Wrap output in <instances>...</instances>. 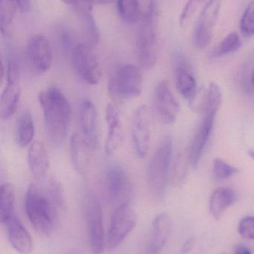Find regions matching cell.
I'll list each match as a JSON object with an SVG mask.
<instances>
[{"instance_id": "20", "label": "cell", "mask_w": 254, "mask_h": 254, "mask_svg": "<svg viewBox=\"0 0 254 254\" xmlns=\"http://www.w3.org/2000/svg\"><path fill=\"white\" fill-rule=\"evenodd\" d=\"M6 80L7 84L0 103V113L4 121L8 120L16 113L21 97L20 77H9Z\"/></svg>"}, {"instance_id": "34", "label": "cell", "mask_w": 254, "mask_h": 254, "mask_svg": "<svg viewBox=\"0 0 254 254\" xmlns=\"http://www.w3.org/2000/svg\"><path fill=\"white\" fill-rule=\"evenodd\" d=\"M238 231L243 238L254 240V216L243 218L239 223Z\"/></svg>"}, {"instance_id": "39", "label": "cell", "mask_w": 254, "mask_h": 254, "mask_svg": "<svg viewBox=\"0 0 254 254\" xmlns=\"http://www.w3.org/2000/svg\"><path fill=\"white\" fill-rule=\"evenodd\" d=\"M61 1H62L63 2L65 3V4H75V5H76L77 0H61Z\"/></svg>"}, {"instance_id": "14", "label": "cell", "mask_w": 254, "mask_h": 254, "mask_svg": "<svg viewBox=\"0 0 254 254\" xmlns=\"http://www.w3.org/2000/svg\"><path fill=\"white\" fill-rule=\"evenodd\" d=\"M105 185L108 196L112 201H120V204L129 201L131 180L128 173L122 167L113 165L107 169Z\"/></svg>"}, {"instance_id": "35", "label": "cell", "mask_w": 254, "mask_h": 254, "mask_svg": "<svg viewBox=\"0 0 254 254\" xmlns=\"http://www.w3.org/2000/svg\"><path fill=\"white\" fill-rule=\"evenodd\" d=\"M113 0H77L76 6H83L92 9L94 4H110Z\"/></svg>"}, {"instance_id": "21", "label": "cell", "mask_w": 254, "mask_h": 254, "mask_svg": "<svg viewBox=\"0 0 254 254\" xmlns=\"http://www.w3.org/2000/svg\"><path fill=\"white\" fill-rule=\"evenodd\" d=\"M70 149L73 167L81 174H85L90 165L92 148L82 134L74 133L70 139Z\"/></svg>"}, {"instance_id": "32", "label": "cell", "mask_w": 254, "mask_h": 254, "mask_svg": "<svg viewBox=\"0 0 254 254\" xmlns=\"http://www.w3.org/2000/svg\"><path fill=\"white\" fill-rule=\"evenodd\" d=\"M240 29L246 37L254 35V0L249 3L242 16Z\"/></svg>"}, {"instance_id": "6", "label": "cell", "mask_w": 254, "mask_h": 254, "mask_svg": "<svg viewBox=\"0 0 254 254\" xmlns=\"http://www.w3.org/2000/svg\"><path fill=\"white\" fill-rule=\"evenodd\" d=\"M137 224L135 210L129 201L119 204L112 215L110 227L106 236V249H117L132 232Z\"/></svg>"}, {"instance_id": "38", "label": "cell", "mask_w": 254, "mask_h": 254, "mask_svg": "<svg viewBox=\"0 0 254 254\" xmlns=\"http://www.w3.org/2000/svg\"><path fill=\"white\" fill-rule=\"evenodd\" d=\"M234 254H252L248 248L244 246H239L235 249Z\"/></svg>"}, {"instance_id": "15", "label": "cell", "mask_w": 254, "mask_h": 254, "mask_svg": "<svg viewBox=\"0 0 254 254\" xmlns=\"http://www.w3.org/2000/svg\"><path fill=\"white\" fill-rule=\"evenodd\" d=\"M105 120L108 126V132L104 143V152L107 155H114L122 146L124 132L120 113L113 103L108 104L106 107Z\"/></svg>"}, {"instance_id": "25", "label": "cell", "mask_w": 254, "mask_h": 254, "mask_svg": "<svg viewBox=\"0 0 254 254\" xmlns=\"http://www.w3.org/2000/svg\"><path fill=\"white\" fill-rule=\"evenodd\" d=\"M77 7L85 31L86 39L85 44L93 48L99 41L100 32L93 15L91 13L92 9L83 6H77Z\"/></svg>"}, {"instance_id": "13", "label": "cell", "mask_w": 254, "mask_h": 254, "mask_svg": "<svg viewBox=\"0 0 254 254\" xmlns=\"http://www.w3.org/2000/svg\"><path fill=\"white\" fill-rule=\"evenodd\" d=\"M79 120L81 134L92 150H95L99 141L98 115L95 104L87 98H85L80 103Z\"/></svg>"}, {"instance_id": "4", "label": "cell", "mask_w": 254, "mask_h": 254, "mask_svg": "<svg viewBox=\"0 0 254 254\" xmlns=\"http://www.w3.org/2000/svg\"><path fill=\"white\" fill-rule=\"evenodd\" d=\"M143 74L138 67L133 64L120 65L109 80V94L117 101L137 98L143 91Z\"/></svg>"}, {"instance_id": "26", "label": "cell", "mask_w": 254, "mask_h": 254, "mask_svg": "<svg viewBox=\"0 0 254 254\" xmlns=\"http://www.w3.org/2000/svg\"><path fill=\"white\" fill-rule=\"evenodd\" d=\"M119 17L125 23L134 25L140 22L143 17L139 0H116Z\"/></svg>"}, {"instance_id": "3", "label": "cell", "mask_w": 254, "mask_h": 254, "mask_svg": "<svg viewBox=\"0 0 254 254\" xmlns=\"http://www.w3.org/2000/svg\"><path fill=\"white\" fill-rule=\"evenodd\" d=\"M158 4L152 0L140 20L136 46L137 59L146 69L153 68L158 61Z\"/></svg>"}, {"instance_id": "33", "label": "cell", "mask_w": 254, "mask_h": 254, "mask_svg": "<svg viewBox=\"0 0 254 254\" xmlns=\"http://www.w3.org/2000/svg\"><path fill=\"white\" fill-rule=\"evenodd\" d=\"M187 159L184 154H180L177 156L173 170V180L174 183H178L184 179L187 171Z\"/></svg>"}, {"instance_id": "9", "label": "cell", "mask_w": 254, "mask_h": 254, "mask_svg": "<svg viewBox=\"0 0 254 254\" xmlns=\"http://www.w3.org/2000/svg\"><path fill=\"white\" fill-rule=\"evenodd\" d=\"M221 6L222 0H208L203 7L192 32V42L198 49H206L211 43Z\"/></svg>"}, {"instance_id": "42", "label": "cell", "mask_w": 254, "mask_h": 254, "mask_svg": "<svg viewBox=\"0 0 254 254\" xmlns=\"http://www.w3.org/2000/svg\"><path fill=\"white\" fill-rule=\"evenodd\" d=\"M192 1H195V2H196L197 4H199V5H201V4H202L203 1H204V0H192Z\"/></svg>"}, {"instance_id": "5", "label": "cell", "mask_w": 254, "mask_h": 254, "mask_svg": "<svg viewBox=\"0 0 254 254\" xmlns=\"http://www.w3.org/2000/svg\"><path fill=\"white\" fill-rule=\"evenodd\" d=\"M172 146L171 137H165L157 148L149 164L148 170L149 186L154 195L159 198L164 196L168 184Z\"/></svg>"}, {"instance_id": "27", "label": "cell", "mask_w": 254, "mask_h": 254, "mask_svg": "<svg viewBox=\"0 0 254 254\" xmlns=\"http://www.w3.org/2000/svg\"><path fill=\"white\" fill-rule=\"evenodd\" d=\"M15 192L13 186L9 183L1 185V204L0 219L4 225L9 219L14 216Z\"/></svg>"}, {"instance_id": "8", "label": "cell", "mask_w": 254, "mask_h": 254, "mask_svg": "<svg viewBox=\"0 0 254 254\" xmlns=\"http://www.w3.org/2000/svg\"><path fill=\"white\" fill-rule=\"evenodd\" d=\"M71 61L76 74L85 83L92 86L98 84L102 78V69L92 48L79 43L71 51Z\"/></svg>"}, {"instance_id": "31", "label": "cell", "mask_w": 254, "mask_h": 254, "mask_svg": "<svg viewBox=\"0 0 254 254\" xmlns=\"http://www.w3.org/2000/svg\"><path fill=\"white\" fill-rule=\"evenodd\" d=\"M213 174L217 180H225L240 173V169L227 163L221 158L213 160Z\"/></svg>"}, {"instance_id": "41", "label": "cell", "mask_w": 254, "mask_h": 254, "mask_svg": "<svg viewBox=\"0 0 254 254\" xmlns=\"http://www.w3.org/2000/svg\"><path fill=\"white\" fill-rule=\"evenodd\" d=\"M249 155H250L251 158L254 160V149H250L249 151Z\"/></svg>"}, {"instance_id": "24", "label": "cell", "mask_w": 254, "mask_h": 254, "mask_svg": "<svg viewBox=\"0 0 254 254\" xmlns=\"http://www.w3.org/2000/svg\"><path fill=\"white\" fill-rule=\"evenodd\" d=\"M35 134L34 119L29 110L21 113L16 124V141L21 147L32 143Z\"/></svg>"}, {"instance_id": "19", "label": "cell", "mask_w": 254, "mask_h": 254, "mask_svg": "<svg viewBox=\"0 0 254 254\" xmlns=\"http://www.w3.org/2000/svg\"><path fill=\"white\" fill-rule=\"evenodd\" d=\"M174 64L177 90L182 96L190 101L198 92L196 80L191 73L189 64L183 55H176Z\"/></svg>"}, {"instance_id": "16", "label": "cell", "mask_w": 254, "mask_h": 254, "mask_svg": "<svg viewBox=\"0 0 254 254\" xmlns=\"http://www.w3.org/2000/svg\"><path fill=\"white\" fill-rule=\"evenodd\" d=\"M171 228L172 222L168 213H161L157 215L152 222V232L146 245V254H159L169 239Z\"/></svg>"}, {"instance_id": "2", "label": "cell", "mask_w": 254, "mask_h": 254, "mask_svg": "<svg viewBox=\"0 0 254 254\" xmlns=\"http://www.w3.org/2000/svg\"><path fill=\"white\" fill-rule=\"evenodd\" d=\"M24 208L28 220L39 234L49 237L58 226L61 210L46 190L31 184L25 193Z\"/></svg>"}, {"instance_id": "7", "label": "cell", "mask_w": 254, "mask_h": 254, "mask_svg": "<svg viewBox=\"0 0 254 254\" xmlns=\"http://www.w3.org/2000/svg\"><path fill=\"white\" fill-rule=\"evenodd\" d=\"M85 221L88 241L92 254H102L106 249V236L101 204L96 197L89 195L85 200Z\"/></svg>"}, {"instance_id": "36", "label": "cell", "mask_w": 254, "mask_h": 254, "mask_svg": "<svg viewBox=\"0 0 254 254\" xmlns=\"http://www.w3.org/2000/svg\"><path fill=\"white\" fill-rule=\"evenodd\" d=\"M14 3L18 10L22 13L28 12L30 8V0H10Z\"/></svg>"}, {"instance_id": "40", "label": "cell", "mask_w": 254, "mask_h": 254, "mask_svg": "<svg viewBox=\"0 0 254 254\" xmlns=\"http://www.w3.org/2000/svg\"><path fill=\"white\" fill-rule=\"evenodd\" d=\"M251 83H252V86H254V67L252 69V73H251Z\"/></svg>"}, {"instance_id": "1", "label": "cell", "mask_w": 254, "mask_h": 254, "mask_svg": "<svg viewBox=\"0 0 254 254\" xmlns=\"http://www.w3.org/2000/svg\"><path fill=\"white\" fill-rule=\"evenodd\" d=\"M38 100L49 140L55 144H61L67 137L71 122L72 108L68 99L61 89L51 86L40 92Z\"/></svg>"}, {"instance_id": "12", "label": "cell", "mask_w": 254, "mask_h": 254, "mask_svg": "<svg viewBox=\"0 0 254 254\" xmlns=\"http://www.w3.org/2000/svg\"><path fill=\"white\" fill-rule=\"evenodd\" d=\"M153 107L155 115L161 123L169 125L177 121L180 106L167 80H162L157 86L154 93Z\"/></svg>"}, {"instance_id": "10", "label": "cell", "mask_w": 254, "mask_h": 254, "mask_svg": "<svg viewBox=\"0 0 254 254\" xmlns=\"http://www.w3.org/2000/svg\"><path fill=\"white\" fill-rule=\"evenodd\" d=\"M131 136L136 154L139 158H144L149 152L152 138V115L147 106H140L134 112Z\"/></svg>"}, {"instance_id": "37", "label": "cell", "mask_w": 254, "mask_h": 254, "mask_svg": "<svg viewBox=\"0 0 254 254\" xmlns=\"http://www.w3.org/2000/svg\"><path fill=\"white\" fill-rule=\"evenodd\" d=\"M195 240L194 238H189L186 240L184 243H183V246H182L181 254H189L193 249L194 246H195Z\"/></svg>"}, {"instance_id": "28", "label": "cell", "mask_w": 254, "mask_h": 254, "mask_svg": "<svg viewBox=\"0 0 254 254\" xmlns=\"http://www.w3.org/2000/svg\"><path fill=\"white\" fill-rule=\"evenodd\" d=\"M222 103V93L217 83L210 82L206 92L205 101L203 108V116L217 114Z\"/></svg>"}, {"instance_id": "30", "label": "cell", "mask_w": 254, "mask_h": 254, "mask_svg": "<svg viewBox=\"0 0 254 254\" xmlns=\"http://www.w3.org/2000/svg\"><path fill=\"white\" fill-rule=\"evenodd\" d=\"M46 190L57 207L61 210V211L64 210L66 208V198L64 188L61 182L55 178H51Z\"/></svg>"}, {"instance_id": "18", "label": "cell", "mask_w": 254, "mask_h": 254, "mask_svg": "<svg viewBox=\"0 0 254 254\" xmlns=\"http://www.w3.org/2000/svg\"><path fill=\"white\" fill-rule=\"evenodd\" d=\"M4 226L9 243L16 252L20 254H29L32 252L34 243L31 234L19 218L14 215L4 224Z\"/></svg>"}, {"instance_id": "17", "label": "cell", "mask_w": 254, "mask_h": 254, "mask_svg": "<svg viewBox=\"0 0 254 254\" xmlns=\"http://www.w3.org/2000/svg\"><path fill=\"white\" fill-rule=\"evenodd\" d=\"M216 117V114L204 115L202 121L195 131L189 154V163L193 168H198L201 155L211 135Z\"/></svg>"}, {"instance_id": "11", "label": "cell", "mask_w": 254, "mask_h": 254, "mask_svg": "<svg viewBox=\"0 0 254 254\" xmlns=\"http://www.w3.org/2000/svg\"><path fill=\"white\" fill-rule=\"evenodd\" d=\"M27 61L35 72L43 74L49 71L53 62V50L49 39L43 34L33 36L26 46Z\"/></svg>"}, {"instance_id": "23", "label": "cell", "mask_w": 254, "mask_h": 254, "mask_svg": "<svg viewBox=\"0 0 254 254\" xmlns=\"http://www.w3.org/2000/svg\"><path fill=\"white\" fill-rule=\"evenodd\" d=\"M237 192L232 188H220L212 194L210 199V211L216 220H219L225 210L237 200Z\"/></svg>"}, {"instance_id": "29", "label": "cell", "mask_w": 254, "mask_h": 254, "mask_svg": "<svg viewBox=\"0 0 254 254\" xmlns=\"http://www.w3.org/2000/svg\"><path fill=\"white\" fill-rule=\"evenodd\" d=\"M241 45L242 42L239 34L236 32L231 33L228 34L215 48L213 56L216 58H221L228 54L232 53L238 50Z\"/></svg>"}, {"instance_id": "22", "label": "cell", "mask_w": 254, "mask_h": 254, "mask_svg": "<svg viewBox=\"0 0 254 254\" xmlns=\"http://www.w3.org/2000/svg\"><path fill=\"white\" fill-rule=\"evenodd\" d=\"M28 163L31 174L36 179L41 180L47 175L50 167L49 154L41 142L31 143L28 153Z\"/></svg>"}]
</instances>
